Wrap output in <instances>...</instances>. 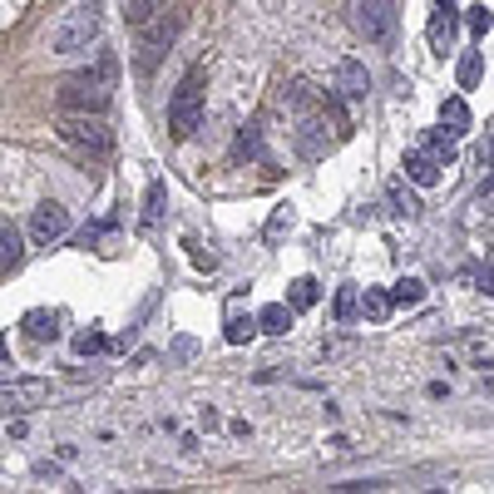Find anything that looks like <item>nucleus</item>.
<instances>
[{"instance_id":"f257e3e1","label":"nucleus","mask_w":494,"mask_h":494,"mask_svg":"<svg viewBox=\"0 0 494 494\" xmlns=\"http://www.w3.org/2000/svg\"><path fill=\"white\" fill-rule=\"evenodd\" d=\"M114 75H119V65L104 55L94 69H79V75L59 79V89H55L59 110H65V114H104L110 89H114Z\"/></svg>"},{"instance_id":"f03ea898","label":"nucleus","mask_w":494,"mask_h":494,"mask_svg":"<svg viewBox=\"0 0 494 494\" xmlns=\"http://www.w3.org/2000/svg\"><path fill=\"white\" fill-rule=\"evenodd\" d=\"M100 30H104V10L100 5L65 10V16L55 20V30H50V55H79V50H89V45L100 40Z\"/></svg>"},{"instance_id":"7ed1b4c3","label":"nucleus","mask_w":494,"mask_h":494,"mask_svg":"<svg viewBox=\"0 0 494 494\" xmlns=\"http://www.w3.org/2000/svg\"><path fill=\"white\" fill-rule=\"evenodd\" d=\"M346 20H352V30L366 45H391L395 40V26H401L395 0H346Z\"/></svg>"},{"instance_id":"20e7f679","label":"nucleus","mask_w":494,"mask_h":494,"mask_svg":"<svg viewBox=\"0 0 494 494\" xmlns=\"http://www.w3.org/2000/svg\"><path fill=\"white\" fill-rule=\"evenodd\" d=\"M198 124H203V69H188V79L173 89V104H168V134L184 143L193 139Z\"/></svg>"},{"instance_id":"39448f33","label":"nucleus","mask_w":494,"mask_h":494,"mask_svg":"<svg viewBox=\"0 0 494 494\" xmlns=\"http://www.w3.org/2000/svg\"><path fill=\"white\" fill-rule=\"evenodd\" d=\"M55 129H59V139H65V143H75V149L94 153V159L114 149V129L104 124V114H65Z\"/></svg>"},{"instance_id":"423d86ee","label":"nucleus","mask_w":494,"mask_h":494,"mask_svg":"<svg viewBox=\"0 0 494 494\" xmlns=\"http://www.w3.org/2000/svg\"><path fill=\"white\" fill-rule=\"evenodd\" d=\"M45 401H50V381H40V376H20V381L0 385V411L5 415H26Z\"/></svg>"},{"instance_id":"0eeeda50","label":"nucleus","mask_w":494,"mask_h":494,"mask_svg":"<svg viewBox=\"0 0 494 494\" xmlns=\"http://www.w3.org/2000/svg\"><path fill=\"white\" fill-rule=\"evenodd\" d=\"M65 233H69V208H65V203H40V208L30 213V243L50 247Z\"/></svg>"},{"instance_id":"6e6552de","label":"nucleus","mask_w":494,"mask_h":494,"mask_svg":"<svg viewBox=\"0 0 494 494\" xmlns=\"http://www.w3.org/2000/svg\"><path fill=\"white\" fill-rule=\"evenodd\" d=\"M139 30H143V65H153V59H159L168 45L178 40V30H184V16H163V10H159V16H153L149 26H139Z\"/></svg>"},{"instance_id":"1a4fd4ad","label":"nucleus","mask_w":494,"mask_h":494,"mask_svg":"<svg viewBox=\"0 0 494 494\" xmlns=\"http://www.w3.org/2000/svg\"><path fill=\"white\" fill-rule=\"evenodd\" d=\"M331 89H336V100H366L371 94V75H366V65L361 59H336V79H331Z\"/></svg>"},{"instance_id":"9d476101","label":"nucleus","mask_w":494,"mask_h":494,"mask_svg":"<svg viewBox=\"0 0 494 494\" xmlns=\"http://www.w3.org/2000/svg\"><path fill=\"white\" fill-rule=\"evenodd\" d=\"M455 30H460V10L450 0H436V16H430V45H436V55H450Z\"/></svg>"},{"instance_id":"9b49d317","label":"nucleus","mask_w":494,"mask_h":494,"mask_svg":"<svg viewBox=\"0 0 494 494\" xmlns=\"http://www.w3.org/2000/svg\"><path fill=\"white\" fill-rule=\"evenodd\" d=\"M405 184H415V188H436L440 184V163L430 159L426 149H415V153H405Z\"/></svg>"},{"instance_id":"f8f14e48","label":"nucleus","mask_w":494,"mask_h":494,"mask_svg":"<svg viewBox=\"0 0 494 494\" xmlns=\"http://www.w3.org/2000/svg\"><path fill=\"white\" fill-rule=\"evenodd\" d=\"M356 311L371 321V327H385L391 311H395V302H391V292H381V287H366V297H356Z\"/></svg>"},{"instance_id":"ddd939ff","label":"nucleus","mask_w":494,"mask_h":494,"mask_svg":"<svg viewBox=\"0 0 494 494\" xmlns=\"http://www.w3.org/2000/svg\"><path fill=\"white\" fill-rule=\"evenodd\" d=\"M20 258H26V237H20V227L0 223V272H16Z\"/></svg>"},{"instance_id":"4468645a","label":"nucleus","mask_w":494,"mask_h":494,"mask_svg":"<svg viewBox=\"0 0 494 494\" xmlns=\"http://www.w3.org/2000/svg\"><path fill=\"white\" fill-rule=\"evenodd\" d=\"M385 203H391L395 218H420V198L405 188V178H391V184H385Z\"/></svg>"},{"instance_id":"2eb2a0df","label":"nucleus","mask_w":494,"mask_h":494,"mask_svg":"<svg viewBox=\"0 0 494 494\" xmlns=\"http://www.w3.org/2000/svg\"><path fill=\"white\" fill-rule=\"evenodd\" d=\"M292 317H297V311L287 307V302H272V307H262V311H258V331H268V336H287V331H292Z\"/></svg>"},{"instance_id":"dca6fc26","label":"nucleus","mask_w":494,"mask_h":494,"mask_svg":"<svg viewBox=\"0 0 494 494\" xmlns=\"http://www.w3.org/2000/svg\"><path fill=\"white\" fill-rule=\"evenodd\" d=\"M317 297H321L317 277H297V282L287 287V307H292V311H307V307H317Z\"/></svg>"},{"instance_id":"f3484780","label":"nucleus","mask_w":494,"mask_h":494,"mask_svg":"<svg viewBox=\"0 0 494 494\" xmlns=\"http://www.w3.org/2000/svg\"><path fill=\"white\" fill-rule=\"evenodd\" d=\"M426 153H430L440 168L455 163V134H450V129H430V134H426Z\"/></svg>"},{"instance_id":"a211bd4d","label":"nucleus","mask_w":494,"mask_h":494,"mask_svg":"<svg viewBox=\"0 0 494 494\" xmlns=\"http://www.w3.org/2000/svg\"><path fill=\"white\" fill-rule=\"evenodd\" d=\"M391 302L395 307H420L426 302V282H420V277H401V282L391 287Z\"/></svg>"},{"instance_id":"6ab92c4d","label":"nucleus","mask_w":494,"mask_h":494,"mask_svg":"<svg viewBox=\"0 0 494 494\" xmlns=\"http://www.w3.org/2000/svg\"><path fill=\"white\" fill-rule=\"evenodd\" d=\"M26 331L35 336V342H55V336H59V317H55V311H30Z\"/></svg>"},{"instance_id":"aec40b11","label":"nucleus","mask_w":494,"mask_h":494,"mask_svg":"<svg viewBox=\"0 0 494 494\" xmlns=\"http://www.w3.org/2000/svg\"><path fill=\"white\" fill-rule=\"evenodd\" d=\"M440 124H450V134H465L469 129V104L465 100H445L440 104Z\"/></svg>"},{"instance_id":"412c9836","label":"nucleus","mask_w":494,"mask_h":494,"mask_svg":"<svg viewBox=\"0 0 494 494\" xmlns=\"http://www.w3.org/2000/svg\"><path fill=\"white\" fill-rule=\"evenodd\" d=\"M159 10H168V0H129V26H149L153 16H159Z\"/></svg>"},{"instance_id":"4be33fe9","label":"nucleus","mask_w":494,"mask_h":494,"mask_svg":"<svg viewBox=\"0 0 494 494\" xmlns=\"http://www.w3.org/2000/svg\"><path fill=\"white\" fill-rule=\"evenodd\" d=\"M479 75H485V55H479V50H469V55L460 59V89H475Z\"/></svg>"},{"instance_id":"5701e85b","label":"nucleus","mask_w":494,"mask_h":494,"mask_svg":"<svg viewBox=\"0 0 494 494\" xmlns=\"http://www.w3.org/2000/svg\"><path fill=\"white\" fill-rule=\"evenodd\" d=\"M252 336H258V321H252V317H227V342H233V346L252 342Z\"/></svg>"},{"instance_id":"b1692460","label":"nucleus","mask_w":494,"mask_h":494,"mask_svg":"<svg viewBox=\"0 0 494 494\" xmlns=\"http://www.w3.org/2000/svg\"><path fill=\"white\" fill-rule=\"evenodd\" d=\"M104 346H110V342H104V331H94V327L75 336V356H100Z\"/></svg>"},{"instance_id":"393cba45","label":"nucleus","mask_w":494,"mask_h":494,"mask_svg":"<svg viewBox=\"0 0 494 494\" xmlns=\"http://www.w3.org/2000/svg\"><path fill=\"white\" fill-rule=\"evenodd\" d=\"M163 218V184H149V208H143V227H159Z\"/></svg>"},{"instance_id":"a878e982","label":"nucleus","mask_w":494,"mask_h":494,"mask_svg":"<svg viewBox=\"0 0 494 494\" xmlns=\"http://www.w3.org/2000/svg\"><path fill=\"white\" fill-rule=\"evenodd\" d=\"M356 287H342V292H336V321H356Z\"/></svg>"},{"instance_id":"bb28decb","label":"nucleus","mask_w":494,"mask_h":494,"mask_svg":"<svg viewBox=\"0 0 494 494\" xmlns=\"http://www.w3.org/2000/svg\"><path fill=\"white\" fill-rule=\"evenodd\" d=\"M237 153H252V159H262V134H258V129H243V134H237Z\"/></svg>"},{"instance_id":"cd10ccee","label":"nucleus","mask_w":494,"mask_h":494,"mask_svg":"<svg viewBox=\"0 0 494 494\" xmlns=\"http://www.w3.org/2000/svg\"><path fill=\"white\" fill-rule=\"evenodd\" d=\"M489 26H494V20H489V10H485V5H475V10H469V30H475L479 40L489 35Z\"/></svg>"},{"instance_id":"c85d7f7f","label":"nucleus","mask_w":494,"mask_h":494,"mask_svg":"<svg viewBox=\"0 0 494 494\" xmlns=\"http://www.w3.org/2000/svg\"><path fill=\"white\" fill-rule=\"evenodd\" d=\"M331 455H352V440H346V436H331Z\"/></svg>"},{"instance_id":"c756f323","label":"nucleus","mask_w":494,"mask_h":494,"mask_svg":"<svg viewBox=\"0 0 494 494\" xmlns=\"http://www.w3.org/2000/svg\"><path fill=\"white\" fill-rule=\"evenodd\" d=\"M5 356H10V346H5V336H0V366H5Z\"/></svg>"}]
</instances>
